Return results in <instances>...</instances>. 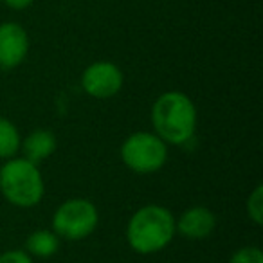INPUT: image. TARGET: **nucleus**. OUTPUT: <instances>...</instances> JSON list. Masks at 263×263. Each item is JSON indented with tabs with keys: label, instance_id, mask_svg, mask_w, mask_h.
<instances>
[{
	"label": "nucleus",
	"instance_id": "obj_1",
	"mask_svg": "<svg viewBox=\"0 0 263 263\" xmlns=\"http://www.w3.org/2000/svg\"><path fill=\"white\" fill-rule=\"evenodd\" d=\"M152 123L166 144H186L197 130L195 103L184 92H164L152 106Z\"/></svg>",
	"mask_w": 263,
	"mask_h": 263
},
{
	"label": "nucleus",
	"instance_id": "obj_2",
	"mask_svg": "<svg viewBox=\"0 0 263 263\" xmlns=\"http://www.w3.org/2000/svg\"><path fill=\"white\" fill-rule=\"evenodd\" d=\"M175 231V216L170 209L148 204L132 215L126 226V241L137 254H155L168 247Z\"/></svg>",
	"mask_w": 263,
	"mask_h": 263
},
{
	"label": "nucleus",
	"instance_id": "obj_3",
	"mask_svg": "<svg viewBox=\"0 0 263 263\" xmlns=\"http://www.w3.org/2000/svg\"><path fill=\"white\" fill-rule=\"evenodd\" d=\"M0 191L16 208H33L44 198L45 184L38 164L26 157H11L0 168Z\"/></svg>",
	"mask_w": 263,
	"mask_h": 263
},
{
	"label": "nucleus",
	"instance_id": "obj_4",
	"mask_svg": "<svg viewBox=\"0 0 263 263\" xmlns=\"http://www.w3.org/2000/svg\"><path fill=\"white\" fill-rule=\"evenodd\" d=\"M121 159L128 170L136 173H155L168 161V146L152 132H136L124 139Z\"/></svg>",
	"mask_w": 263,
	"mask_h": 263
},
{
	"label": "nucleus",
	"instance_id": "obj_5",
	"mask_svg": "<svg viewBox=\"0 0 263 263\" xmlns=\"http://www.w3.org/2000/svg\"><path fill=\"white\" fill-rule=\"evenodd\" d=\"M99 213L90 200L70 198L58 205L52 215V231L63 240H85L96 231Z\"/></svg>",
	"mask_w": 263,
	"mask_h": 263
},
{
	"label": "nucleus",
	"instance_id": "obj_6",
	"mask_svg": "<svg viewBox=\"0 0 263 263\" xmlns=\"http://www.w3.org/2000/svg\"><path fill=\"white\" fill-rule=\"evenodd\" d=\"M123 72L112 62H96L83 70L81 87L90 98L108 99L123 88Z\"/></svg>",
	"mask_w": 263,
	"mask_h": 263
},
{
	"label": "nucleus",
	"instance_id": "obj_7",
	"mask_svg": "<svg viewBox=\"0 0 263 263\" xmlns=\"http://www.w3.org/2000/svg\"><path fill=\"white\" fill-rule=\"evenodd\" d=\"M29 52V34L20 24H0V69L11 70L26 60Z\"/></svg>",
	"mask_w": 263,
	"mask_h": 263
},
{
	"label": "nucleus",
	"instance_id": "obj_8",
	"mask_svg": "<svg viewBox=\"0 0 263 263\" xmlns=\"http://www.w3.org/2000/svg\"><path fill=\"white\" fill-rule=\"evenodd\" d=\"M175 227L184 238L187 240H204L215 231L216 216L211 209L204 205H195L180 215L179 220H175Z\"/></svg>",
	"mask_w": 263,
	"mask_h": 263
},
{
	"label": "nucleus",
	"instance_id": "obj_9",
	"mask_svg": "<svg viewBox=\"0 0 263 263\" xmlns=\"http://www.w3.org/2000/svg\"><path fill=\"white\" fill-rule=\"evenodd\" d=\"M20 144L24 148V157L38 164L54 154L58 143H56V136L51 130H34Z\"/></svg>",
	"mask_w": 263,
	"mask_h": 263
},
{
	"label": "nucleus",
	"instance_id": "obj_10",
	"mask_svg": "<svg viewBox=\"0 0 263 263\" xmlns=\"http://www.w3.org/2000/svg\"><path fill=\"white\" fill-rule=\"evenodd\" d=\"M60 238L54 231L38 229L31 233L26 240V252L36 258H51L58 252Z\"/></svg>",
	"mask_w": 263,
	"mask_h": 263
},
{
	"label": "nucleus",
	"instance_id": "obj_11",
	"mask_svg": "<svg viewBox=\"0 0 263 263\" xmlns=\"http://www.w3.org/2000/svg\"><path fill=\"white\" fill-rule=\"evenodd\" d=\"M18 128L8 119L0 116V159H11L20 148Z\"/></svg>",
	"mask_w": 263,
	"mask_h": 263
},
{
	"label": "nucleus",
	"instance_id": "obj_12",
	"mask_svg": "<svg viewBox=\"0 0 263 263\" xmlns=\"http://www.w3.org/2000/svg\"><path fill=\"white\" fill-rule=\"evenodd\" d=\"M247 213L249 218L256 223L261 226L263 223V186H256L251 197L247 198Z\"/></svg>",
	"mask_w": 263,
	"mask_h": 263
},
{
	"label": "nucleus",
	"instance_id": "obj_13",
	"mask_svg": "<svg viewBox=\"0 0 263 263\" xmlns=\"http://www.w3.org/2000/svg\"><path fill=\"white\" fill-rule=\"evenodd\" d=\"M229 263H263V254L259 251V247H241L231 256Z\"/></svg>",
	"mask_w": 263,
	"mask_h": 263
},
{
	"label": "nucleus",
	"instance_id": "obj_14",
	"mask_svg": "<svg viewBox=\"0 0 263 263\" xmlns=\"http://www.w3.org/2000/svg\"><path fill=\"white\" fill-rule=\"evenodd\" d=\"M0 263H33L31 261V256L26 251H6L4 254H0Z\"/></svg>",
	"mask_w": 263,
	"mask_h": 263
},
{
	"label": "nucleus",
	"instance_id": "obj_15",
	"mask_svg": "<svg viewBox=\"0 0 263 263\" xmlns=\"http://www.w3.org/2000/svg\"><path fill=\"white\" fill-rule=\"evenodd\" d=\"M9 9H15V11H22V9H27L31 4H33V0H2Z\"/></svg>",
	"mask_w": 263,
	"mask_h": 263
}]
</instances>
